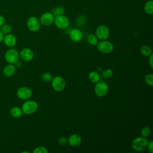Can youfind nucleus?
<instances>
[{"mask_svg": "<svg viewBox=\"0 0 153 153\" xmlns=\"http://www.w3.org/2000/svg\"><path fill=\"white\" fill-rule=\"evenodd\" d=\"M149 64L151 68H153V55L152 54L149 56Z\"/></svg>", "mask_w": 153, "mask_h": 153, "instance_id": "nucleus-33", "label": "nucleus"}, {"mask_svg": "<svg viewBox=\"0 0 153 153\" xmlns=\"http://www.w3.org/2000/svg\"><path fill=\"white\" fill-rule=\"evenodd\" d=\"M151 134V128L148 126H145L143 128H142L140 130V135L142 137H147L149 136Z\"/></svg>", "mask_w": 153, "mask_h": 153, "instance_id": "nucleus-24", "label": "nucleus"}, {"mask_svg": "<svg viewBox=\"0 0 153 153\" xmlns=\"http://www.w3.org/2000/svg\"><path fill=\"white\" fill-rule=\"evenodd\" d=\"M25 152H26V153H29V151H22V153H25Z\"/></svg>", "mask_w": 153, "mask_h": 153, "instance_id": "nucleus-35", "label": "nucleus"}, {"mask_svg": "<svg viewBox=\"0 0 153 153\" xmlns=\"http://www.w3.org/2000/svg\"><path fill=\"white\" fill-rule=\"evenodd\" d=\"M16 72V66L15 64L8 63L3 69V74L7 77L13 76Z\"/></svg>", "mask_w": 153, "mask_h": 153, "instance_id": "nucleus-15", "label": "nucleus"}, {"mask_svg": "<svg viewBox=\"0 0 153 153\" xmlns=\"http://www.w3.org/2000/svg\"><path fill=\"white\" fill-rule=\"evenodd\" d=\"M22 108L19 106H13L10 110V114L14 118H19L23 114Z\"/></svg>", "mask_w": 153, "mask_h": 153, "instance_id": "nucleus-17", "label": "nucleus"}, {"mask_svg": "<svg viewBox=\"0 0 153 153\" xmlns=\"http://www.w3.org/2000/svg\"><path fill=\"white\" fill-rule=\"evenodd\" d=\"M4 34L2 33V32L0 30V44L3 41V39H4Z\"/></svg>", "mask_w": 153, "mask_h": 153, "instance_id": "nucleus-34", "label": "nucleus"}, {"mask_svg": "<svg viewBox=\"0 0 153 153\" xmlns=\"http://www.w3.org/2000/svg\"><path fill=\"white\" fill-rule=\"evenodd\" d=\"M108 85L105 82L99 81L96 83V85L94 87V93L98 97H104L108 93Z\"/></svg>", "mask_w": 153, "mask_h": 153, "instance_id": "nucleus-6", "label": "nucleus"}, {"mask_svg": "<svg viewBox=\"0 0 153 153\" xmlns=\"http://www.w3.org/2000/svg\"><path fill=\"white\" fill-rule=\"evenodd\" d=\"M54 16L51 12H46L42 14L39 19L41 25L44 26H49L54 22Z\"/></svg>", "mask_w": 153, "mask_h": 153, "instance_id": "nucleus-11", "label": "nucleus"}, {"mask_svg": "<svg viewBox=\"0 0 153 153\" xmlns=\"http://www.w3.org/2000/svg\"><path fill=\"white\" fill-rule=\"evenodd\" d=\"M146 148H148V151L150 153L153 152V141L152 140H151V141L148 142Z\"/></svg>", "mask_w": 153, "mask_h": 153, "instance_id": "nucleus-31", "label": "nucleus"}, {"mask_svg": "<svg viewBox=\"0 0 153 153\" xmlns=\"http://www.w3.org/2000/svg\"><path fill=\"white\" fill-rule=\"evenodd\" d=\"M41 79L44 82H50L53 79V76L51 74L48 72H45L42 75Z\"/></svg>", "mask_w": 153, "mask_h": 153, "instance_id": "nucleus-28", "label": "nucleus"}, {"mask_svg": "<svg viewBox=\"0 0 153 153\" xmlns=\"http://www.w3.org/2000/svg\"><path fill=\"white\" fill-rule=\"evenodd\" d=\"M26 26L30 31L35 32L39 29L41 23L37 17L35 16H31L27 19L26 22Z\"/></svg>", "mask_w": 153, "mask_h": 153, "instance_id": "nucleus-9", "label": "nucleus"}, {"mask_svg": "<svg viewBox=\"0 0 153 153\" xmlns=\"http://www.w3.org/2000/svg\"><path fill=\"white\" fill-rule=\"evenodd\" d=\"M82 137L78 134H72L68 138V143L72 146H77L81 144Z\"/></svg>", "mask_w": 153, "mask_h": 153, "instance_id": "nucleus-14", "label": "nucleus"}, {"mask_svg": "<svg viewBox=\"0 0 153 153\" xmlns=\"http://www.w3.org/2000/svg\"><path fill=\"white\" fill-rule=\"evenodd\" d=\"M148 143V140L146 137H137L132 140L131 147L136 151H142L146 148Z\"/></svg>", "mask_w": 153, "mask_h": 153, "instance_id": "nucleus-1", "label": "nucleus"}, {"mask_svg": "<svg viewBox=\"0 0 153 153\" xmlns=\"http://www.w3.org/2000/svg\"><path fill=\"white\" fill-rule=\"evenodd\" d=\"M97 50L102 53L108 54L111 53L114 50V45L110 41L103 40L97 44Z\"/></svg>", "mask_w": 153, "mask_h": 153, "instance_id": "nucleus-7", "label": "nucleus"}, {"mask_svg": "<svg viewBox=\"0 0 153 153\" xmlns=\"http://www.w3.org/2000/svg\"><path fill=\"white\" fill-rule=\"evenodd\" d=\"M144 80L148 85L150 87L153 86V75L152 74H148L146 75L144 78Z\"/></svg>", "mask_w": 153, "mask_h": 153, "instance_id": "nucleus-25", "label": "nucleus"}, {"mask_svg": "<svg viewBox=\"0 0 153 153\" xmlns=\"http://www.w3.org/2000/svg\"><path fill=\"white\" fill-rule=\"evenodd\" d=\"M114 75V72L111 69H107L102 72V76L104 78H110Z\"/></svg>", "mask_w": 153, "mask_h": 153, "instance_id": "nucleus-26", "label": "nucleus"}, {"mask_svg": "<svg viewBox=\"0 0 153 153\" xmlns=\"http://www.w3.org/2000/svg\"><path fill=\"white\" fill-rule=\"evenodd\" d=\"M21 108L23 114L26 115H30L37 111L38 105L36 102L28 99L24 102Z\"/></svg>", "mask_w": 153, "mask_h": 153, "instance_id": "nucleus-2", "label": "nucleus"}, {"mask_svg": "<svg viewBox=\"0 0 153 153\" xmlns=\"http://www.w3.org/2000/svg\"><path fill=\"white\" fill-rule=\"evenodd\" d=\"M17 97L23 100H26L29 99L32 96V90L27 87H21L19 88L16 92Z\"/></svg>", "mask_w": 153, "mask_h": 153, "instance_id": "nucleus-8", "label": "nucleus"}, {"mask_svg": "<svg viewBox=\"0 0 153 153\" xmlns=\"http://www.w3.org/2000/svg\"><path fill=\"white\" fill-rule=\"evenodd\" d=\"M5 23V17L3 16L0 15V27L2 25H4Z\"/></svg>", "mask_w": 153, "mask_h": 153, "instance_id": "nucleus-32", "label": "nucleus"}, {"mask_svg": "<svg viewBox=\"0 0 153 153\" xmlns=\"http://www.w3.org/2000/svg\"><path fill=\"white\" fill-rule=\"evenodd\" d=\"M144 10L145 13L149 15L153 14V1L149 0L146 2L144 5Z\"/></svg>", "mask_w": 153, "mask_h": 153, "instance_id": "nucleus-19", "label": "nucleus"}, {"mask_svg": "<svg viewBox=\"0 0 153 153\" xmlns=\"http://www.w3.org/2000/svg\"><path fill=\"white\" fill-rule=\"evenodd\" d=\"M87 40L88 43L91 45H96L98 42V38L96 35L93 33H90L87 36Z\"/></svg>", "mask_w": 153, "mask_h": 153, "instance_id": "nucleus-22", "label": "nucleus"}, {"mask_svg": "<svg viewBox=\"0 0 153 153\" xmlns=\"http://www.w3.org/2000/svg\"><path fill=\"white\" fill-rule=\"evenodd\" d=\"M58 143L60 145H65L68 143V139L65 136H61L58 139Z\"/></svg>", "mask_w": 153, "mask_h": 153, "instance_id": "nucleus-30", "label": "nucleus"}, {"mask_svg": "<svg viewBox=\"0 0 153 153\" xmlns=\"http://www.w3.org/2000/svg\"><path fill=\"white\" fill-rule=\"evenodd\" d=\"M33 153H47V152H48V151L45 147L39 146L36 147L33 149Z\"/></svg>", "mask_w": 153, "mask_h": 153, "instance_id": "nucleus-29", "label": "nucleus"}, {"mask_svg": "<svg viewBox=\"0 0 153 153\" xmlns=\"http://www.w3.org/2000/svg\"><path fill=\"white\" fill-rule=\"evenodd\" d=\"M140 53L144 56L149 57L152 53L151 48L148 45H143L140 48Z\"/></svg>", "mask_w": 153, "mask_h": 153, "instance_id": "nucleus-21", "label": "nucleus"}, {"mask_svg": "<svg viewBox=\"0 0 153 153\" xmlns=\"http://www.w3.org/2000/svg\"><path fill=\"white\" fill-rule=\"evenodd\" d=\"M110 34L109 28L105 25H100L96 29V36L102 41L106 40Z\"/></svg>", "mask_w": 153, "mask_h": 153, "instance_id": "nucleus-10", "label": "nucleus"}, {"mask_svg": "<svg viewBox=\"0 0 153 153\" xmlns=\"http://www.w3.org/2000/svg\"><path fill=\"white\" fill-rule=\"evenodd\" d=\"M19 57L25 62H29L33 59V51L29 48H24L19 52Z\"/></svg>", "mask_w": 153, "mask_h": 153, "instance_id": "nucleus-12", "label": "nucleus"}, {"mask_svg": "<svg viewBox=\"0 0 153 153\" xmlns=\"http://www.w3.org/2000/svg\"><path fill=\"white\" fill-rule=\"evenodd\" d=\"M0 30L4 35L10 33L12 30V27L9 24H4L0 27Z\"/></svg>", "mask_w": 153, "mask_h": 153, "instance_id": "nucleus-23", "label": "nucleus"}, {"mask_svg": "<svg viewBox=\"0 0 153 153\" xmlns=\"http://www.w3.org/2000/svg\"><path fill=\"white\" fill-rule=\"evenodd\" d=\"M51 81L52 88L56 91H62L66 87V81L65 79L60 76H54Z\"/></svg>", "mask_w": 153, "mask_h": 153, "instance_id": "nucleus-5", "label": "nucleus"}, {"mask_svg": "<svg viewBox=\"0 0 153 153\" xmlns=\"http://www.w3.org/2000/svg\"><path fill=\"white\" fill-rule=\"evenodd\" d=\"M88 79L93 83H97L100 80V74L96 71H91L88 74Z\"/></svg>", "mask_w": 153, "mask_h": 153, "instance_id": "nucleus-18", "label": "nucleus"}, {"mask_svg": "<svg viewBox=\"0 0 153 153\" xmlns=\"http://www.w3.org/2000/svg\"><path fill=\"white\" fill-rule=\"evenodd\" d=\"M19 52L15 48L7 50L4 54V59L8 63L15 64L19 60Z\"/></svg>", "mask_w": 153, "mask_h": 153, "instance_id": "nucleus-3", "label": "nucleus"}, {"mask_svg": "<svg viewBox=\"0 0 153 153\" xmlns=\"http://www.w3.org/2000/svg\"><path fill=\"white\" fill-rule=\"evenodd\" d=\"M65 13V9L63 6H58L54 7L51 11V13L54 15V16H57L59 15L64 14Z\"/></svg>", "mask_w": 153, "mask_h": 153, "instance_id": "nucleus-20", "label": "nucleus"}, {"mask_svg": "<svg viewBox=\"0 0 153 153\" xmlns=\"http://www.w3.org/2000/svg\"><path fill=\"white\" fill-rule=\"evenodd\" d=\"M53 23L55 26L60 29H67L70 24L69 19L63 14L55 16Z\"/></svg>", "mask_w": 153, "mask_h": 153, "instance_id": "nucleus-4", "label": "nucleus"}, {"mask_svg": "<svg viewBox=\"0 0 153 153\" xmlns=\"http://www.w3.org/2000/svg\"><path fill=\"white\" fill-rule=\"evenodd\" d=\"M2 42L4 43V44L7 47L12 48L16 45L17 39L16 36L10 33L5 35L4 36V39Z\"/></svg>", "mask_w": 153, "mask_h": 153, "instance_id": "nucleus-13", "label": "nucleus"}, {"mask_svg": "<svg viewBox=\"0 0 153 153\" xmlns=\"http://www.w3.org/2000/svg\"><path fill=\"white\" fill-rule=\"evenodd\" d=\"M86 22V19H85V17L83 15H81L79 16H78L76 20V24L79 26V27H81Z\"/></svg>", "mask_w": 153, "mask_h": 153, "instance_id": "nucleus-27", "label": "nucleus"}, {"mask_svg": "<svg viewBox=\"0 0 153 153\" xmlns=\"http://www.w3.org/2000/svg\"><path fill=\"white\" fill-rule=\"evenodd\" d=\"M69 37L74 42H79L82 38V33L78 29H73L69 32Z\"/></svg>", "mask_w": 153, "mask_h": 153, "instance_id": "nucleus-16", "label": "nucleus"}]
</instances>
